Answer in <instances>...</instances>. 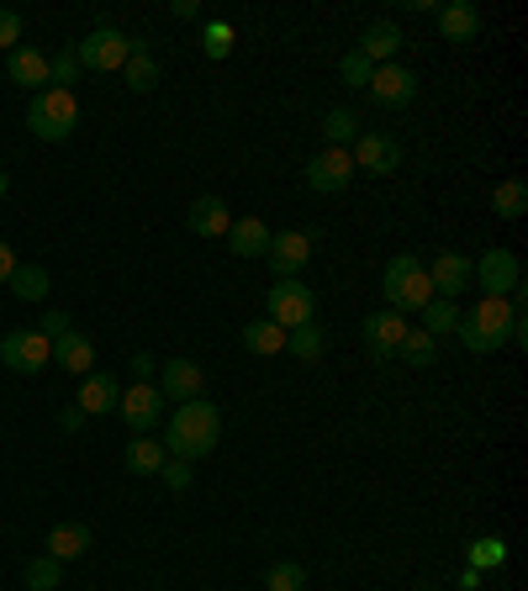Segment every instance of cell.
<instances>
[{"instance_id":"ba28073f","label":"cell","mask_w":528,"mask_h":591,"mask_svg":"<svg viewBox=\"0 0 528 591\" xmlns=\"http://www.w3.org/2000/svg\"><path fill=\"white\" fill-rule=\"evenodd\" d=\"M117 412H122V423L132 428V438H143V433H154L158 423H164V397H158L154 380H138V386L122 391Z\"/></svg>"},{"instance_id":"ee69618b","label":"cell","mask_w":528,"mask_h":591,"mask_svg":"<svg viewBox=\"0 0 528 591\" xmlns=\"http://www.w3.org/2000/svg\"><path fill=\"white\" fill-rule=\"evenodd\" d=\"M22 265V259H16V254H11V243L0 238V286H6V280H11V269Z\"/></svg>"},{"instance_id":"2e32d148","label":"cell","mask_w":528,"mask_h":591,"mask_svg":"<svg viewBox=\"0 0 528 591\" xmlns=\"http://www.w3.org/2000/svg\"><path fill=\"white\" fill-rule=\"evenodd\" d=\"M53 365H58L64 376H79V380H85L90 370H96V344H90L85 333H75V327H69L64 338H53Z\"/></svg>"},{"instance_id":"836d02e7","label":"cell","mask_w":528,"mask_h":591,"mask_svg":"<svg viewBox=\"0 0 528 591\" xmlns=\"http://www.w3.org/2000/svg\"><path fill=\"white\" fill-rule=\"evenodd\" d=\"M264 591H307V570L296 560H275L264 570Z\"/></svg>"},{"instance_id":"e575fe53","label":"cell","mask_w":528,"mask_h":591,"mask_svg":"<svg viewBox=\"0 0 528 591\" xmlns=\"http://www.w3.org/2000/svg\"><path fill=\"white\" fill-rule=\"evenodd\" d=\"M502 565H507V544H502V538H475L471 544V570H502Z\"/></svg>"},{"instance_id":"cb8c5ba5","label":"cell","mask_w":528,"mask_h":591,"mask_svg":"<svg viewBox=\"0 0 528 591\" xmlns=\"http://www.w3.org/2000/svg\"><path fill=\"white\" fill-rule=\"evenodd\" d=\"M85 549H90V528H85V523H53V528H48V555L58 565L79 560Z\"/></svg>"},{"instance_id":"bcb514c9","label":"cell","mask_w":528,"mask_h":591,"mask_svg":"<svg viewBox=\"0 0 528 591\" xmlns=\"http://www.w3.org/2000/svg\"><path fill=\"white\" fill-rule=\"evenodd\" d=\"M0 196H11V175L6 169H0Z\"/></svg>"},{"instance_id":"7c38bea8","label":"cell","mask_w":528,"mask_h":591,"mask_svg":"<svg viewBox=\"0 0 528 591\" xmlns=\"http://www.w3.org/2000/svg\"><path fill=\"white\" fill-rule=\"evenodd\" d=\"M349 159H354V169H370V175H396L402 169V143L386 133H360Z\"/></svg>"},{"instance_id":"7a4b0ae2","label":"cell","mask_w":528,"mask_h":591,"mask_svg":"<svg viewBox=\"0 0 528 591\" xmlns=\"http://www.w3.org/2000/svg\"><path fill=\"white\" fill-rule=\"evenodd\" d=\"M381 296H386V306H392L396 317H407V312H422L433 301V280H428V269L413 254H396V259H386Z\"/></svg>"},{"instance_id":"f35d334b","label":"cell","mask_w":528,"mask_h":591,"mask_svg":"<svg viewBox=\"0 0 528 591\" xmlns=\"http://www.w3.org/2000/svg\"><path fill=\"white\" fill-rule=\"evenodd\" d=\"M454 338H460V344H465L471 354H497V344H492V338H486V333H481V327H475L465 312H460V323H454Z\"/></svg>"},{"instance_id":"d6a6232c","label":"cell","mask_w":528,"mask_h":591,"mask_svg":"<svg viewBox=\"0 0 528 591\" xmlns=\"http://www.w3.org/2000/svg\"><path fill=\"white\" fill-rule=\"evenodd\" d=\"M58 581H64V565L53 560V555H37V560L22 570V587L26 591H58Z\"/></svg>"},{"instance_id":"8d00e7d4","label":"cell","mask_w":528,"mask_h":591,"mask_svg":"<svg viewBox=\"0 0 528 591\" xmlns=\"http://www.w3.org/2000/svg\"><path fill=\"white\" fill-rule=\"evenodd\" d=\"M75 75H79L75 48H64V54L48 58V85H53V90H69V85H75Z\"/></svg>"},{"instance_id":"277c9868","label":"cell","mask_w":528,"mask_h":591,"mask_svg":"<svg viewBox=\"0 0 528 591\" xmlns=\"http://www.w3.org/2000/svg\"><path fill=\"white\" fill-rule=\"evenodd\" d=\"M0 365H6L11 376H37V370L53 365V344L37 327H11V333L0 338Z\"/></svg>"},{"instance_id":"74e56055","label":"cell","mask_w":528,"mask_h":591,"mask_svg":"<svg viewBox=\"0 0 528 591\" xmlns=\"http://www.w3.org/2000/svg\"><path fill=\"white\" fill-rule=\"evenodd\" d=\"M201 48H207V58H228V54H233V27H228V22H207V32H201Z\"/></svg>"},{"instance_id":"d4e9b609","label":"cell","mask_w":528,"mask_h":591,"mask_svg":"<svg viewBox=\"0 0 528 591\" xmlns=\"http://www.w3.org/2000/svg\"><path fill=\"white\" fill-rule=\"evenodd\" d=\"M164 444H158L154 433H143V438H132L128 455H122V465H128V476H158L164 470Z\"/></svg>"},{"instance_id":"5b68a950","label":"cell","mask_w":528,"mask_h":591,"mask_svg":"<svg viewBox=\"0 0 528 591\" xmlns=\"http://www.w3.org/2000/svg\"><path fill=\"white\" fill-rule=\"evenodd\" d=\"M128 54H132V37L128 32H117V27L85 32V43L75 48L79 69H96V75H117V69L128 64Z\"/></svg>"},{"instance_id":"3957f363","label":"cell","mask_w":528,"mask_h":591,"mask_svg":"<svg viewBox=\"0 0 528 591\" xmlns=\"http://www.w3.org/2000/svg\"><path fill=\"white\" fill-rule=\"evenodd\" d=\"M26 127L32 137H43V143H64V137L79 127V101L75 90H37L32 96V107H26Z\"/></svg>"},{"instance_id":"d590c367","label":"cell","mask_w":528,"mask_h":591,"mask_svg":"<svg viewBox=\"0 0 528 591\" xmlns=\"http://www.w3.org/2000/svg\"><path fill=\"white\" fill-rule=\"evenodd\" d=\"M339 75H343V85H354V90H365L370 85V75H375V64H370L360 48H349V54L339 58Z\"/></svg>"},{"instance_id":"1f68e13d","label":"cell","mask_w":528,"mask_h":591,"mask_svg":"<svg viewBox=\"0 0 528 591\" xmlns=\"http://www.w3.org/2000/svg\"><path fill=\"white\" fill-rule=\"evenodd\" d=\"M322 137H328V148H343V143H354L360 137V116L349 107H333L322 116Z\"/></svg>"},{"instance_id":"52a82bcc","label":"cell","mask_w":528,"mask_h":591,"mask_svg":"<svg viewBox=\"0 0 528 591\" xmlns=\"http://www.w3.org/2000/svg\"><path fill=\"white\" fill-rule=\"evenodd\" d=\"M270 323L286 327V333L317 323V296L301 280H275V291H270Z\"/></svg>"},{"instance_id":"4dcf8cb0","label":"cell","mask_w":528,"mask_h":591,"mask_svg":"<svg viewBox=\"0 0 528 591\" xmlns=\"http://www.w3.org/2000/svg\"><path fill=\"white\" fill-rule=\"evenodd\" d=\"M492 212L507 216V222H518V216L528 212V186L524 180H502V186L492 190Z\"/></svg>"},{"instance_id":"60d3db41","label":"cell","mask_w":528,"mask_h":591,"mask_svg":"<svg viewBox=\"0 0 528 591\" xmlns=\"http://www.w3.org/2000/svg\"><path fill=\"white\" fill-rule=\"evenodd\" d=\"M69 327H75V323H69V312H58V306H48V312H43V323H37V333H43V338L53 344V338H64Z\"/></svg>"},{"instance_id":"f1b7e54d","label":"cell","mask_w":528,"mask_h":591,"mask_svg":"<svg viewBox=\"0 0 528 591\" xmlns=\"http://www.w3.org/2000/svg\"><path fill=\"white\" fill-rule=\"evenodd\" d=\"M396 359H407L413 370H428V365L439 359V338H428L422 327H407V338H402V349H396Z\"/></svg>"},{"instance_id":"e0dca14e","label":"cell","mask_w":528,"mask_h":591,"mask_svg":"<svg viewBox=\"0 0 528 591\" xmlns=\"http://www.w3.org/2000/svg\"><path fill=\"white\" fill-rule=\"evenodd\" d=\"M428 269V280H433V296H444V301H454V296H465V286H471V259L465 254H439Z\"/></svg>"},{"instance_id":"b9f144b4","label":"cell","mask_w":528,"mask_h":591,"mask_svg":"<svg viewBox=\"0 0 528 591\" xmlns=\"http://www.w3.org/2000/svg\"><path fill=\"white\" fill-rule=\"evenodd\" d=\"M0 48H22V11H0Z\"/></svg>"},{"instance_id":"44dd1931","label":"cell","mask_w":528,"mask_h":591,"mask_svg":"<svg viewBox=\"0 0 528 591\" xmlns=\"http://www.w3.org/2000/svg\"><path fill=\"white\" fill-rule=\"evenodd\" d=\"M122 85H128L132 96H148L158 85V64H154V54H148L143 37H132V54H128V64H122Z\"/></svg>"},{"instance_id":"d6986e66","label":"cell","mask_w":528,"mask_h":591,"mask_svg":"<svg viewBox=\"0 0 528 591\" xmlns=\"http://www.w3.org/2000/svg\"><path fill=\"white\" fill-rule=\"evenodd\" d=\"M433 16H439L444 43H471L475 32H481V11H475L471 0H449V5H439Z\"/></svg>"},{"instance_id":"4316f807","label":"cell","mask_w":528,"mask_h":591,"mask_svg":"<svg viewBox=\"0 0 528 591\" xmlns=\"http://www.w3.org/2000/svg\"><path fill=\"white\" fill-rule=\"evenodd\" d=\"M243 349L260 354V359H270V354H286V327H275L270 317L249 323V327H243Z\"/></svg>"},{"instance_id":"7dc6e473","label":"cell","mask_w":528,"mask_h":591,"mask_svg":"<svg viewBox=\"0 0 528 591\" xmlns=\"http://www.w3.org/2000/svg\"><path fill=\"white\" fill-rule=\"evenodd\" d=\"M418 591H439V587H418Z\"/></svg>"},{"instance_id":"8992f818","label":"cell","mask_w":528,"mask_h":591,"mask_svg":"<svg viewBox=\"0 0 528 591\" xmlns=\"http://www.w3.org/2000/svg\"><path fill=\"white\" fill-rule=\"evenodd\" d=\"M471 280L481 286V296H518L524 286V265L513 248H486L481 265H471Z\"/></svg>"},{"instance_id":"83f0119b","label":"cell","mask_w":528,"mask_h":591,"mask_svg":"<svg viewBox=\"0 0 528 591\" xmlns=\"http://www.w3.org/2000/svg\"><path fill=\"white\" fill-rule=\"evenodd\" d=\"M418 317H422V333H428V338H449V333H454V323H460V301H444V296H433V301L422 306Z\"/></svg>"},{"instance_id":"ac0fdd59","label":"cell","mask_w":528,"mask_h":591,"mask_svg":"<svg viewBox=\"0 0 528 591\" xmlns=\"http://www.w3.org/2000/svg\"><path fill=\"white\" fill-rule=\"evenodd\" d=\"M117 402H122V391H117V376H90L79 380L75 391V406L85 412V417H106V412H117Z\"/></svg>"},{"instance_id":"8fae6325","label":"cell","mask_w":528,"mask_h":591,"mask_svg":"<svg viewBox=\"0 0 528 591\" xmlns=\"http://www.w3.org/2000/svg\"><path fill=\"white\" fill-rule=\"evenodd\" d=\"M201 391H207V370L196 365V359H169L164 370H158V397L164 402H201Z\"/></svg>"},{"instance_id":"7402d4cb","label":"cell","mask_w":528,"mask_h":591,"mask_svg":"<svg viewBox=\"0 0 528 591\" xmlns=\"http://www.w3.org/2000/svg\"><path fill=\"white\" fill-rule=\"evenodd\" d=\"M6 75L16 85H26V90H32V85L48 90V54H37L32 43H22V48H11V58H6Z\"/></svg>"},{"instance_id":"7bdbcfd3","label":"cell","mask_w":528,"mask_h":591,"mask_svg":"<svg viewBox=\"0 0 528 591\" xmlns=\"http://www.w3.org/2000/svg\"><path fill=\"white\" fill-rule=\"evenodd\" d=\"M58 428L79 433V428H85V412H79V406H64V412H58Z\"/></svg>"},{"instance_id":"9c48e42d","label":"cell","mask_w":528,"mask_h":591,"mask_svg":"<svg viewBox=\"0 0 528 591\" xmlns=\"http://www.w3.org/2000/svg\"><path fill=\"white\" fill-rule=\"evenodd\" d=\"M370 101L381 111H402V107H413L418 101V75L413 69H402V64H381L375 75H370Z\"/></svg>"},{"instance_id":"ffe728a7","label":"cell","mask_w":528,"mask_h":591,"mask_svg":"<svg viewBox=\"0 0 528 591\" xmlns=\"http://www.w3.org/2000/svg\"><path fill=\"white\" fill-rule=\"evenodd\" d=\"M402 43H407V37H402V27H396V22H370L365 37H360V54L381 69V64H392V58L402 54Z\"/></svg>"},{"instance_id":"f6af8a7d","label":"cell","mask_w":528,"mask_h":591,"mask_svg":"<svg viewBox=\"0 0 528 591\" xmlns=\"http://www.w3.org/2000/svg\"><path fill=\"white\" fill-rule=\"evenodd\" d=\"M132 376H138V380L154 376V354H132Z\"/></svg>"},{"instance_id":"484cf974","label":"cell","mask_w":528,"mask_h":591,"mask_svg":"<svg viewBox=\"0 0 528 591\" xmlns=\"http://www.w3.org/2000/svg\"><path fill=\"white\" fill-rule=\"evenodd\" d=\"M6 286H11V296H16V301L37 306V301H48V269H43V265H16Z\"/></svg>"},{"instance_id":"30bf717a","label":"cell","mask_w":528,"mask_h":591,"mask_svg":"<svg viewBox=\"0 0 528 591\" xmlns=\"http://www.w3.org/2000/svg\"><path fill=\"white\" fill-rule=\"evenodd\" d=\"M312 259V233H301V227H286V233H270V254H264V265L275 269V280H296L301 269Z\"/></svg>"},{"instance_id":"5bb4252c","label":"cell","mask_w":528,"mask_h":591,"mask_svg":"<svg viewBox=\"0 0 528 591\" xmlns=\"http://www.w3.org/2000/svg\"><path fill=\"white\" fill-rule=\"evenodd\" d=\"M360 333H365L370 359H381V365H386V359H396V349H402V338H407V317H396L392 306H386V312H370Z\"/></svg>"},{"instance_id":"603a6c76","label":"cell","mask_w":528,"mask_h":591,"mask_svg":"<svg viewBox=\"0 0 528 591\" xmlns=\"http://www.w3.org/2000/svg\"><path fill=\"white\" fill-rule=\"evenodd\" d=\"M228 243H233L238 259H264L270 254V227H264L260 216H243V222L228 227Z\"/></svg>"},{"instance_id":"6da1fadb","label":"cell","mask_w":528,"mask_h":591,"mask_svg":"<svg viewBox=\"0 0 528 591\" xmlns=\"http://www.w3.org/2000/svg\"><path fill=\"white\" fill-rule=\"evenodd\" d=\"M217 438H222V412L201 397V402H185L175 406V417L164 423V455L169 459H185V465H196V459H207L217 449Z\"/></svg>"},{"instance_id":"4fadbf2b","label":"cell","mask_w":528,"mask_h":591,"mask_svg":"<svg viewBox=\"0 0 528 591\" xmlns=\"http://www.w3.org/2000/svg\"><path fill=\"white\" fill-rule=\"evenodd\" d=\"M349 180H354L349 148H322V154L307 164V186H312L317 196H339V190H349Z\"/></svg>"},{"instance_id":"ab89813d","label":"cell","mask_w":528,"mask_h":591,"mask_svg":"<svg viewBox=\"0 0 528 591\" xmlns=\"http://www.w3.org/2000/svg\"><path fill=\"white\" fill-rule=\"evenodd\" d=\"M158 481L169 486V491H190V465H185V459H164Z\"/></svg>"},{"instance_id":"f546056e","label":"cell","mask_w":528,"mask_h":591,"mask_svg":"<svg viewBox=\"0 0 528 591\" xmlns=\"http://www.w3.org/2000/svg\"><path fill=\"white\" fill-rule=\"evenodd\" d=\"M322 349H328V333H322L317 323L290 327V333H286V354H296V359H307V365H312V359H322Z\"/></svg>"},{"instance_id":"9a60e30c","label":"cell","mask_w":528,"mask_h":591,"mask_svg":"<svg viewBox=\"0 0 528 591\" xmlns=\"http://www.w3.org/2000/svg\"><path fill=\"white\" fill-rule=\"evenodd\" d=\"M185 227H190L196 238H228L233 212H228V201H222V196H196V201H190V212H185Z\"/></svg>"}]
</instances>
